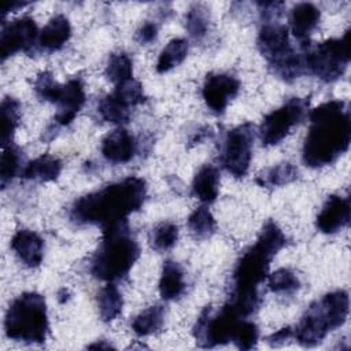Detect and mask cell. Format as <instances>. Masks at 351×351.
<instances>
[{
    "label": "cell",
    "instance_id": "obj_22",
    "mask_svg": "<svg viewBox=\"0 0 351 351\" xmlns=\"http://www.w3.org/2000/svg\"><path fill=\"white\" fill-rule=\"evenodd\" d=\"M192 189L196 197L204 203H211L217 199L219 191V171L213 165H204L196 173Z\"/></svg>",
    "mask_w": 351,
    "mask_h": 351
},
{
    "label": "cell",
    "instance_id": "obj_32",
    "mask_svg": "<svg viewBox=\"0 0 351 351\" xmlns=\"http://www.w3.org/2000/svg\"><path fill=\"white\" fill-rule=\"evenodd\" d=\"M267 287L271 292L276 293H293L299 289L300 287V281L298 278V276L289 270V269H278L276 271H273L271 274H267Z\"/></svg>",
    "mask_w": 351,
    "mask_h": 351
},
{
    "label": "cell",
    "instance_id": "obj_1",
    "mask_svg": "<svg viewBox=\"0 0 351 351\" xmlns=\"http://www.w3.org/2000/svg\"><path fill=\"white\" fill-rule=\"evenodd\" d=\"M285 244L287 237L278 225L274 221H267L255 244L237 261L233 270V291L229 303L243 317H248L258 310L261 304L258 288L267 277L271 259Z\"/></svg>",
    "mask_w": 351,
    "mask_h": 351
},
{
    "label": "cell",
    "instance_id": "obj_39",
    "mask_svg": "<svg viewBox=\"0 0 351 351\" xmlns=\"http://www.w3.org/2000/svg\"><path fill=\"white\" fill-rule=\"evenodd\" d=\"M158 34V26L154 22H145L138 30H137V41L140 44H148L156 38Z\"/></svg>",
    "mask_w": 351,
    "mask_h": 351
},
{
    "label": "cell",
    "instance_id": "obj_9",
    "mask_svg": "<svg viewBox=\"0 0 351 351\" xmlns=\"http://www.w3.org/2000/svg\"><path fill=\"white\" fill-rule=\"evenodd\" d=\"M243 317L236 307L226 302L218 313L206 306L193 326V336L199 347L211 348L232 340V336Z\"/></svg>",
    "mask_w": 351,
    "mask_h": 351
},
{
    "label": "cell",
    "instance_id": "obj_29",
    "mask_svg": "<svg viewBox=\"0 0 351 351\" xmlns=\"http://www.w3.org/2000/svg\"><path fill=\"white\" fill-rule=\"evenodd\" d=\"M97 110L100 117L111 123H126L130 118V108L119 101L112 93L100 100Z\"/></svg>",
    "mask_w": 351,
    "mask_h": 351
},
{
    "label": "cell",
    "instance_id": "obj_11",
    "mask_svg": "<svg viewBox=\"0 0 351 351\" xmlns=\"http://www.w3.org/2000/svg\"><path fill=\"white\" fill-rule=\"evenodd\" d=\"M254 140L255 128L251 122L237 125L228 132L223 141L221 162L226 171L233 177L241 178L248 171L252 158Z\"/></svg>",
    "mask_w": 351,
    "mask_h": 351
},
{
    "label": "cell",
    "instance_id": "obj_18",
    "mask_svg": "<svg viewBox=\"0 0 351 351\" xmlns=\"http://www.w3.org/2000/svg\"><path fill=\"white\" fill-rule=\"evenodd\" d=\"M319 15V10L311 3H299L291 10V30L302 45H306L311 32L317 27Z\"/></svg>",
    "mask_w": 351,
    "mask_h": 351
},
{
    "label": "cell",
    "instance_id": "obj_26",
    "mask_svg": "<svg viewBox=\"0 0 351 351\" xmlns=\"http://www.w3.org/2000/svg\"><path fill=\"white\" fill-rule=\"evenodd\" d=\"M296 178L298 169L289 162H282L270 169L263 170L261 174L256 176L255 181L261 186H281L295 181Z\"/></svg>",
    "mask_w": 351,
    "mask_h": 351
},
{
    "label": "cell",
    "instance_id": "obj_13",
    "mask_svg": "<svg viewBox=\"0 0 351 351\" xmlns=\"http://www.w3.org/2000/svg\"><path fill=\"white\" fill-rule=\"evenodd\" d=\"M240 89V82L236 77L223 73H211L206 77L202 95L211 111L221 114L228 107L229 101L236 97Z\"/></svg>",
    "mask_w": 351,
    "mask_h": 351
},
{
    "label": "cell",
    "instance_id": "obj_28",
    "mask_svg": "<svg viewBox=\"0 0 351 351\" xmlns=\"http://www.w3.org/2000/svg\"><path fill=\"white\" fill-rule=\"evenodd\" d=\"M106 75L115 85L133 78V63L130 58L123 52L112 53L107 62Z\"/></svg>",
    "mask_w": 351,
    "mask_h": 351
},
{
    "label": "cell",
    "instance_id": "obj_19",
    "mask_svg": "<svg viewBox=\"0 0 351 351\" xmlns=\"http://www.w3.org/2000/svg\"><path fill=\"white\" fill-rule=\"evenodd\" d=\"M71 37V26L64 15L52 16L38 34V44L48 52L59 51Z\"/></svg>",
    "mask_w": 351,
    "mask_h": 351
},
{
    "label": "cell",
    "instance_id": "obj_15",
    "mask_svg": "<svg viewBox=\"0 0 351 351\" xmlns=\"http://www.w3.org/2000/svg\"><path fill=\"white\" fill-rule=\"evenodd\" d=\"M350 221V202L348 199L330 195L317 215V228L319 232L332 234L347 226Z\"/></svg>",
    "mask_w": 351,
    "mask_h": 351
},
{
    "label": "cell",
    "instance_id": "obj_6",
    "mask_svg": "<svg viewBox=\"0 0 351 351\" xmlns=\"http://www.w3.org/2000/svg\"><path fill=\"white\" fill-rule=\"evenodd\" d=\"M48 329L47 303L43 295L25 292L12 300L4 318V330L8 339L23 343H44Z\"/></svg>",
    "mask_w": 351,
    "mask_h": 351
},
{
    "label": "cell",
    "instance_id": "obj_20",
    "mask_svg": "<svg viewBox=\"0 0 351 351\" xmlns=\"http://www.w3.org/2000/svg\"><path fill=\"white\" fill-rule=\"evenodd\" d=\"M185 289L184 270L180 263L174 261H166L162 267L159 280V293L165 300L178 299Z\"/></svg>",
    "mask_w": 351,
    "mask_h": 351
},
{
    "label": "cell",
    "instance_id": "obj_37",
    "mask_svg": "<svg viewBox=\"0 0 351 351\" xmlns=\"http://www.w3.org/2000/svg\"><path fill=\"white\" fill-rule=\"evenodd\" d=\"M60 84H58L53 80V75L49 71H43L34 81V90L36 95L45 101L55 103L59 90H60Z\"/></svg>",
    "mask_w": 351,
    "mask_h": 351
},
{
    "label": "cell",
    "instance_id": "obj_31",
    "mask_svg": "<svg viewBox=\"0 0 351 351\" xmlns=\"http://www.w3.org/2000/svg\"><path fill=\"white\" fill-rule=\"evenodd\" d=\"M186 30L195 40H202L210 26V14L207 8L202 4H195L189 8L185 15Z\"/></svg>",
    "mask_w": 351,
    "mask_h": 351
},
{
    "label": "cell",
    "instance_id": "obj_4",
    "mask_svg": "<svg viewBox=\"0 0 351 351\" xmlns=\"http://www.w3.org/2000/svg\"><path fill=\"white\" fill-rule=\"evenodd\" d=\"M140 256L128 221H119L103 228L101 243L90 263L92 274L103 281L114 282L123 278Z\"/></svg>",
    "mask_w": 351,
    "mask_h": 351
},
{
    "label": "cell",
    "instance_id": "obj_21",
    "mask_svg": "<svg viewBox=\"0 0 351 351\" xmlns=\"http://www.w3.org/2000/svg\"><path fill=\"white\" fill-rule=\"evenodd\" d=\"M62 171V162L59 158L44 154L30 163L25 166L22 170V177L25 180H34V181H53L59 177Z\"/></svg>",
    "mask_w": 351,
    "mask_h": 351
},
{
    "label": "cell",
    "instance_id": "obj_23",
    "mask_svg": "<svg viewBox=\"0 0 351 351\" xmlns=\"http://www.w3.org/2000/svg\"><path fill=\"white\" fill-rule=\"evenodd\" d=\"M97 306L100 318L106 322L114 321L122 313L123 299L115 284L108 282L100 289L97 295Z\"/></svg>",
    "mask_w": 351,
    "mask_h": 351
},
{
    "label": "cell",
    "instance_id": "obj_16",
    "mask_svg": "<svg viewBox=\"0 0 351 351\" xmlns=\"http://www.w3.org/2000/svg\"><path fill=\"white\" fill-rule=\"evenodd\" d=\"M136 152V141L126 129L110 132L101 141V154L111 163H126Z\"/></svg>",
    "mask_w": 351,
    "mask_h": 351
},
{
    "label": "cell",
    "instance_id": "obj_3",
    "mask_svg": "<svg viewBox=\"0 0 351 351\" xmlns=\"http://www.w3.org/2000/svg\"><path fill=\"white\" fill-rule=\"evenodd\" d=\"M145 197V181L140 177H126L75 200L71 207V219L106 228L125 221L144 204Z\"/></svg>",
    "mask_w": 351,
    "mask_h": 351
},
{
    "label": "cell",
    "instance_id": "obj_36",
    "mask_svg": "<svg viewBox=\"0 0 351 351\" xmlns=\"http://www.w3.org/2000/svg\"><path fill=\"white\" fill-rule=\"evenodd\" d=\"M258 337H259L258 326L252 321L243 318L237 325L230 341H233L234 346L240 350H251L256 346Z\"/></svg>",
    "mask_w": 351,
    "mask_h": 351
},
{
    "label": "cell",
    "instance_id": "obj_33",
    "mask_svg": "<svg viewBox=\"0 0 351 351\" xmlns=\"http://www.w3.org/2000/svg\"><path fill=\"white\" fill-rule=\"evenodd\" d=\"M21 167V151L10 144L3 148L1 159H0V182L1 186L5 188L8 182L18 174Z\"/></svg>",
    "mask_w": 351,
    "mask_h": 351
},
{
    "label": "cell",
    "instance_id": "obj_38",
    "mask_svg": "<svg viewBox=\"0 0 351 351\" xmlns=\"http://www.w3.org/2000/svg\"><path fill=\"white\" fill-rule=\"evenodd\" d=\"M293 337V329L289 328V326H285V328H281L278 329L277 332L271 333L266 341L269 343L270 347H281L284 346L285 343H288V340Z\"/></svg>",
    "mask_w": 351,
    "mask_h": 351
},
{
    "label": "cell",
    "instance_id": "obj_17",
    "mask_svg": "<svg viewBox=\"0 0 351 351\" xmlns=\"http://www.w3.org/2000/svg\"><path fill=\"white\" fill-rule=\"evenodd\" d=\"M11 248L29 267H37L44 255V241L33 230L21 229L11 239Z\"/></svg>",
    "mask_w": 351,
    "mask_h": 351
},
{
    "label": "cell",
    "instance_id": "obj_41",
    "mask_svg": "<svg viewBox=\"0 0 351 351\" xmlns=\"http://www.w3.org/2000/svg\"><path fill=\"white\" fill-rule=\"evenodd\" d=\"M58 299H59V302H60V303H64V302L69 299V291H67L66 288L60 289V291H59V293H58Z\"/></svg>",
    "mask_w": 351,
    "mask_h": 351
},
{
    "label": "cell",
    "instance_id": "obj_12",
    "mask_svg": "<svg viewBox=\"0 0 351 351\" xmlns=\"http://www.w3.org/2000/svg\"><path fill=\"white\" fill-rule=\"evenodd\" d=\"M38 34L37 25L30 16H21L3 25L0 36L1 60H5L16 52L29 51L34 45Z\"/></svg>",
    "mask_w": 351,
    "mask_h": 351
},
{
    "label": "cell",
    "instance_id": "obj_10",
    "mask_svg": "<svg viewBox=\"0 0 351 351\" xmlns=\"http://www.w3.org/2000/svg\"><path fill=\"white\" fill-rule=\"evenodd\" d=\"M308 100L292 97L281 107L269 112L259 128V136L263 145H276L282 141L306 115Z\"/></svg>",
    "mask_w": 351,
    "mask_h": 351
},
{
    "label": "cell",
    "instance_id": "obj_40",
    "mask_svg": "<svg viewBox=\"0 0 351 351\" xmlns=\"http://www.w3.org/2000/svg\"><path fill=\"white\" fill-rule=\"evenodd\" d=\"M27 3L25 1H11V3H7L4 7H3V15H5L7 12L10 11H15L18 8H23Z\"/></svg>",
    "mask_w": 351,
    "mask_h": 351
},
{
    "label": "cell",
    "instance_id": "obj_2",
    "mask_svg": "<svg viewBox=\"0 0 351 351\" xmlns=\"http://www.w3.org/2000/svg\"><path fill=\"white\" fill-rule=\"evenodd\" d=\"M310 128L303 144V162L318 169L333 163L350 145V111L343 100H329L308 114Z\"/></svg>",
    "mask_w": 351,
    "mask_h": 351
},
{
    "label": "cell",
    "instance_id": "obj_7",
    "mask_svg": "<svg viewBox=\"0 0 351 351\" xmlns=\"http://www.w3.org/2000/svg\"><path fill=\"white\" fill-rule=\"evenodd\" d=\"M256 44L273 69V73L281 80L291 82L303 73V56L292 47L285 25L277 22L263 23Z\"/></svg>",
    "mask_w": 351,
    "mask_h": 351
},
{
    "label": "cell",
    "instance_id": "obj_30",
    "mask_svg": "<svg viewBox=\"0 0 351 351\" xmlns=\"http://www.w3.org/2000/svg\"><path fill=\"white\" fill-rule=\"evenodd\" d=\"M188 228L197 239H207L215 230V219L211 211L202 206L195 208L188 218Z\"/></svg>",
    "mask_w": 351,
    "mask_h": 351
},
{
    "label": "cell",
    "instance_id": "obj_27",
    "mask_svg": "<svg viewBox=\"0 0 351 351\" xmlns=\"http://www.w3.org/2000/svg\"><path fill=\"white\" fill-rule=\"evenodd\" d=\"M21 107L12 97H4L1 101V145L3 148L11 144L14 132L19 123Z\"/></svg>",
    "mask_w": 351,
    "mask_h": 351
},
{
    "label": "cell",
    "instance_id": "obj_5",
    "mask_svg": "<svg viewBox=\"0 0 351 351\" xmlns=\"http://www.w3.org/2000/svg\"><path fill=\"white\" fill-rule=\"evenodd\" d=\"M350 299L343 289L329 292L311 303L293 329V337L303 347L319 344L325 336L340 328L348 315Z\"/></svg>",
    "mask_w": 351,
    "mask_h": 351
},
{
    "label": "cell",
    "instance_id": "obj_35",
    "mask_svg": "<svg viewBox=\"0 0 351 351\" xmlns=\"http://www.w3.org/2000/svg\"><path fill=\"white\" fill-rule=\"evenodd\" d=\"M178 239V228L171 222H160L152 229L151 244L156 251L170 250Z\"/></svg>",
    "mask_w": 351,
    "mask_h": 351
},
{
    "label": "cell",
    "instance_id": "obj_8",
    "mask_svg": "<svg viewBox=\"0 0 351 351\" xmlns=\"http://www.w3.org/2000/svg\"><path fill=\"white\" fill-rule=\"evenodd\" d=\"M348 32L341 38H329L307 48L304 69L325 82L340 78L348 64Z\"/></svg>",
    "mask_w": 351,
    "mask_h": 351
},
{
    "label": "cell",
    "instance_id": "obj_34",
    "mask_svg": "<svg viewBox=\"0 0 351 351\" xmlns=\"http://www.w3.org/2000/svg\"><path fill=\"white\" fill-rule=\"evenodd\" d=\"M112 95L119 101H122L125 106H128L129 108L134 107L137 104H141L145 100L143 85L138 81H136L134 78H130L125 82L115 85Z\"/></svg>",
    "mask_w": 351,
    "mask_h": 351
},
{
    "label": "cell",
    "instance_id": "obj_25",
    "mask_svg": "<svg viewBox=\"0 0 351 351\" xmlns=\"http://www.w3.org/2000/svg\"><path fill=\"white\" fill-rule=\"evenodd\" d=\"M188 55V41L185 38H173L159 53L156 71L166 73L184 62Z\"/></svg>",
    "mask_w": 351,
    "mask_h": 351
},
{
    "label": "cell",
    "instance_id": "obj_42",
    "mask_svg": "<svg viewBox=\"0 0 351 351\" xmlns=\"http://www.w3.org/2000/svg\"><path fill=\"white\" fill-rule=\"evenodd\" d=\"M89 348H111V346L104 344V343H96V344H90Z\"/></svg>",
    "mask_w": 351,
    "mask_h": 351
},
{
    "label": "cell",
    "instance_id": "obj_14",
    "mask_svg": "<svg viewBox=\"0 0 351 351\" xmlns=\"http://www.w3.org/2000/svg\"><path fill=\"white\" fill-rule=\"evenodd\" d=\"M85 89L80 78H73L60 86L59 95L55 100L58 104V114L55 115V122L60 126L69 125L85 103Z\"/></svg>",
    "mask_w": 351,
    "mask_h": 351
},
{
    "label": "cell",
    "instance_id": "obj_24",
    "mask_svg": "<svg viewBox=\"0 0 351 351\" xmlns=\"http://www.w3.org/2000/svg\"><path fill=\"white\" fill-rule=\"evenodd\" d=\"M163 322H165V308L156 304L143 310L138 315H136L132 322V329L137 336L143 337L160 330V328L163 326Z\"/></svg>",
    "mask_w": 351,
    "mask_h": 351
}]
</instances>
